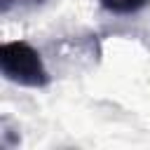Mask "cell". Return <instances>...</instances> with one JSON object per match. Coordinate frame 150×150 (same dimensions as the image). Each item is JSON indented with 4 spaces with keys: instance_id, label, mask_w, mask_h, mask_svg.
I'll use <instances>...</instances> for the list:
<instances>
[{
    "instance_id": "obj_2",
    "label": "cell",
    "mask_w": 150,
    "mask_h": 150,
    "mask_svg": "<svg viewBox=\"0 0 150 150\" xmlns=\"http://www.w3.org/2000/svg\"><path fill=\"white\" fill-rule=\"evenodd\" d=\"M98 2L110 14H136L150 5V0H98Z\"/></svg>"
},
{
    "instance_id": "obj_3",
    "label": "cell",
    "mask_w": 150,
    "mask_h": 150,
    "mask_svg": "<svg viewBox=\"0 0 150 150\" xmlns=\"http://www.w3.org/2000/svg\"><path fill=\"white\" fill-rule=\"evenodd\" d=\"M47 0H0V12L7 16L12 12H23V9H35V7H42Z\"/></svg>"
},
{
    "instance_id": "obj_1",
    "label": "cell",
    "mask_w": 150,
    "mask_h": 150,
    "mask_svg": "<svg viewBox=\"0 0 150 150\" xmlns=\"http://www.w3.org/2000/svg\"><path fill=\"white\" fill-rule=\"evenodd\" d=\"M0 70L9 82L30 89H42L52 80L40 52L26 40H12L0 47Z\"/></svg>"
}]
</instances>
